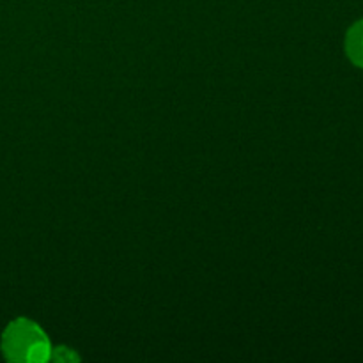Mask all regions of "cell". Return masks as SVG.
Returning <instances> with one entry per match:
<instances>
[{"label":"cell","instance_id":"cell-1","mask_svg":"<svg viewBox=\"0 0 363 363\" xmlns=\"http://www.w3.org/2000/svg\"><path fill=\"white\" fill-rule=\"evenodd\" d=\"M2 353L16 363H43L50 360L52 344L48 335L30 319H14L2 333Z\"/></svg>","mask_w":363,"mask_h":363},{"label":"cell","instance_id":"cell-2","mask_svg":"<svg viewBox=\"0 0 363 363\" xmlns=\"http://www.w3.org/2000/svg\"><path fill=\"white\" fill-rule=\"evenodd\" d=\"M344 52L353 66L363 69V18L354 21L347 28L346 39H344Z\"/></svg>","mask_w":363,"mask_h":363},{"label":"cell","instance_id":"cell-3","mask_svg":"<svg viewBox=\"0 0 363 363\" xmlns=\"http://www.w3.org/2000/svg\"><path fill=\"white\" fill-rule=\"evenodd\" d=\"M50 360L60 362V363L78 362V360H80V354L74 353V350H71V347L57 346V347H52V354H50Z\"/></svg>","mask_w":363,"mask_h":363}]
</instances>
